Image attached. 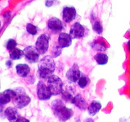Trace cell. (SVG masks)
Segmentation results:
<instances>
[{"label":"cell","instance_id":"obj_18","mask_svg":"<svg viewBox=\"0 0 130 122\" xmlns=\"http://www.w3.org/2000/svg\"><path fill=\"white\" fill-rule=\"evenodd\" d=\"M17 73L20 77L27 78L30 72V68L27 64H19L15 67Z\"/></svg>","mask_w":130,"mask_h":122},{"label":"cell","instance_id":"obj_6","mask_svg":"<svg viewBox=\"0 0 130 122\" xmlns=\"http://www.w3.org/2000/svg\"><path fill=\"white\" fill-rule=\"evenodd\" d=\"M36 91L38 99L40 100H48L52 96V93L47 85L41 80H40L37 85Z\"/></svg>","mask_w":130,"mask_h":122},{"label":"cell","instance_id":"obj_2","mask_svg":"<svg viewBox=\"0 0 130 122\" xmlns=\"http://www.w3.org/2000/svg\"><path fill=\"white\" fill-rule=\"evenodd\" d=\"M38 74L41 78L48 80L55 70V63L52 56L46 55L38 62Z\"/></svg>","mask_w":130,"mask_h":122},{"label":"cell","instance_id":"obj_8","mask_svg":"<svg viewBox=\"0 0 130 122\" xmlns=\"http://www.w3.org/2000/svg\"><path fill=\"white\" fill-rule=\"evenodd\" d=\"M69 35L72 39H81L86 35V27L79 22H75L71 26Z\"/></svg>","mask_w":130,"mask_h":122},{"label":"cell","instance_id":"obj_12","mask_svg":"<svg viewBox=\"0 0 130 122\" xmlns=\"http://www.w3.org/2000/svg\"><path fill=\"white\" fill-rule=\"evenodd\" d=\"M91 48L99 52H105L109 48V44L104 38L98 37L91 43Z\"/></svg>","mask_w":130,"mask_h":122},{"label":"cell","instance_id":"obj_3","mask_svg":"<svg viewBox=\"0 0 130 122\" xmlns=\"http://www.w3.org/2000/svg\"><path fill=\"white\" fill-rule=\"evenodd\" d=\"M14 90L15 92V96L12 99V102L15 108L17 109H22L29 105L31 99L27 94L25 89L22 87H17Z\"/></svg>","mask_w":130,"mask_h":122},{"label":"cell","instance_id":"obj_11","mask_svg":"<svg viewBox=\"0 0 130 122\" xmlns=\"http://www.w3.org/2000/svg\"><path fill=\"white\" fill-rule=\"evenodd\" d=\"M48 27L53 33L57 34L62 31L63 29V24L59 19L53 17L48 20Z\"/></svg>","mask_w":130,"mask_h":122},{"label":"cell","instance_id":"obj_22","mask_svg":"<svg viewBox=\"0 0 130 122\" xmlns=\"http://www.w3.org/2000/svg\"><path fill=\"white\" fill-rule=\"evenodd\" d=\"M23 56H24V50H22L20 48H18L10 51V53H9V57H10V59L13 60L21 59Z\"/></svg>","mask_w":130,"mask_h":122},{"label":"cell","instance_id":"obj_4","mask_svg":"<svg viewBox=\"0 0 130 122\" xmlns=\"http://www.w3.org/2000/svg\"><path fill=\"white\" fill-rule=\"evenodd\" d=\"M47 86L50 90L52 95H58L62 94L63 83L60 78L57 75L53 74L48 78Z\"/></svg>","mask_w":130,"mask_h":122},{"label":"cell","instance_id":"obj_28","mask_svg":"<svg viewBox=\"0 0 130 122\" xmlns=\"http://www.w3.org/2000/svg\"><path fill=\"white\" fill-rule=\"evenodd\" d=\"M53 3H54V1H47L45 2V5H46V6H48V7H49V6H51L53 5Z\"/></svg>","mask_w":130,"mask_h":122},{"label":"cell","instance_id":"obj_7","mask_svg":"<svg viewBox=\"0 0 130 122\" xmlns=\"http://www.w3.org/2000/svg\"><path fill=\"white\" fill-rule=\"evenodd\" d=\"M24 53L25 60L29 63H36L39 60L40 54L35 47L31 45L27 46L24 49Z\"/></svg>","mask_w":130,"mask_h":122},{"label":"cell","instance_id":"obj_29","mask_svg":"<svg viewBox=\"0 0 130 122\" xmlns=\"http://www.w3.org/2000/svg\"><path fill=\"white\" fill-rule=\"evenodd\" d=\"M83 122H94V119L91 118H88L85 119Z\"/></svg>","mask_w":130,"mask_h":122},{"label":"cell","instance_id":"obj_9","mask_svg":"<svg viewBox=\"0 0 130 122\" xmlns=\"http://www.w3.org/2000/svg\"><path fill=\"white\" fill-rule=\"evenodd\" d=\"M81 72L80 71L79 67L77 63H74L72 67L67 71L66 76L67 80L72 83L78 82L80 77H81Z\"/></svg>","mask_w":130,"mask_h":122},{"label":"cell","instance_id":"obj_20","mask_svg":"<svg viewBox=\"0 0 130 122\" xmlns=\"http://www.w3.org/2000/svg\"><path fill=\"white\" fill-rule=\"evenodd\" d=\"M91 22L92 23V28L94 31L99 34H102L103 32V27L100 20H98L94 15H92Z\"/></svg>","mask_w":130,"mask_h":122},{"label":"cell","instance_id":"obj_13","mask_svg":"<svg viewBox=\"0 0 130 122\" xmlns=\"http://www.w3.org/2000/svg\"><path fill=\"white\" fill-rule=\"evenodd\" d=\"M74 93L75 90L72 87V86H71V85H69V86L66 85V86H64V85H63L62 94H62V99L66 102L72 104V100H73L74 98L76 95H74Z\"/></svg>","mask_w":130,"mask_h":122},{"label":"cell","instance_id":"obj_27","mask_svg":"<svg viewBox=\"0 0 130 122\" xmlns=\"http://www.w3.org/2000/svg\"><path fill=\"white\" fill-rule=\"evenodd\" d=\"M16 122H30V121L28 119H27V118H24V117L20 116V118L17 120Z\"/></svg>","mask_w":130,"mask_h":122},{"label":"cell","instance_id":"obj_30","mask_svg":"<svg viewBox=\"0 0 130 122\" xmlns=\"http://www.w3.org/2000/svg\"><path fill=\"white\" fill-rule=\"evenodd\" d=\"M127 46H128V50L130 52V40H129L128 41V43H127Z\"/></svg>","mask_w":130,"mask_h":122},{"label":"cell","instance_id":"obj_21","mask_svg":"<svg viewBox=\"0 0 130 122\" xmlns=\"http://www.w3.org/2000/svg\"><path fill=\"white\" fill-rule=\"evenodd\" d=\"M95 61L99 65H105L107 64L108 60H109V57L107 54L104 53L99 52L97 53L95 56H94Z\"/></svg>","mask_w":130,"mask_h":122},{"label":"cell","instance_id":"obj_14","mask_svg":"<svg viewBox=\"0 0 130 122\" xmlns=\"http://www.w3.org/2000/svg\"><path fill=\"white\" fill-rule=\"evenodd\" d=\"M15 96V92L11 89H6L0 94V105L3 106L4 105L8 104L14 97Z\"/></svg>","mask_w":130,"mask_h":122},{"label":"cell","instance_id":"obj_23","mask_svg":"<svg viewBox=\"0 0 130 122\" xmlns=\"http://www.w3.org/2000/svg\"><path fill=\"white\" fill-rule=\"evenodd\" d=\"M90 82V80L87 75L85 74L84 73L81 72V77L78 81V85L81 88H85L88 85H89Z\"/></svg>","mask_w":130,"mask_h":122},{"label":"cell","instance_id":"obj_19","mask_svg":"<svg viewBox=\"0 0 130 122\" xmlns=\"http://www.w3.org/2000/svg\"><path fill=\"white\" fill-rule=\"evenodd\" d=\"M102 108V104L97 100H93L88 107V112L92 116L96 115Z\"/></svg>","mask_w":130,"mask_h":122},{"label":"cell","instance_id":"obj_10","mask_svg":"<svg viewBox=\"0 0 130 122\" xmlns=\"http://www.w3.org/2000/svg\"><path fill=\"white\" fill-rule=\"evenodd\" d=\"M77 11L74 6H64L62 11V19L66 23H70L76 19Z\"/></svg>","mask_w":130,"mask_h":122},{"label":"cell","instance_id":"obj_1","mask_svg":"<svg viewBox=\"0 0 130 122\" xmlns=\"http://www.w3.org/2000/svg\"><path fill=\"white\" fill-rule=\"evenodd\" d=\"M53 114L58 120L61 122H65L72 117L74 112L72 109L66 107L61 99H56L51 104Z\"/></svg>","mask_w":130,"mask_h":122},{"label":"cell","instance_id":"obj_16","mask_svg":"<svg viewBox=\"0 0 130 122\" xmlns=\"http://www.w3.org/2000/svg\"><path fill=\"white\" fill-rule=\"evenodd\" d=\"M72 38L69 34L66 33H61L58 38V44L61 48L69 47L72 44Z\"/></svg>","mask_w":130,"mask_h":122},{"label":"cell","instance_id":"obj_17","mask_svg":"<svg viewBox=\"0 0 130 122\" xmlns=\"http://www.w3.org/2000/svg\"><path fill=\"white\" fill-rule=\"evenodd\" d=\"M72 104H74L77 108L82 111L86 110V108L88 109V107L87 101L80 94H77L75 95Z\"/></svg>","mask_w":130,"mask_h":122},{"label":"cell","instance_id":"obj_25","mask_svg":"<svg viewBox=\"0 0 130 122\" xmlns=\"http://www.w3.org/2000/svg\"><path fill=\"white\" fill-rule=\"evenodd\" d=\"M61 53H62V48L59 47V45L56 44L55 45L53 46L52 50V57L53 58H56L58 57Z\"/></svg>","mask_w":130,"mask_h":122},{"label":"cell","instance_id":"obj_5","mask_svg":"<svg viewBox=\"0 0 130 122\" xmlns=\"http://www.w3.org/2000/svg\"><path fill=\"white\" fill-rule=\"evenodd\" d=\"M50 38L46 34L39 36L35 43V47L40 55H43L47 52L49 47V41Z\"/></svg>","mask_w":130,"mask_h":122},{"label":"cell","instance_id":"obj_24","mask_svg":"<svg viewBox=\"0 0 130 122\" xmlns=\"http://www.w3.org/2000/svg\"><path fill=\"white\" fill-rule=\"evenodd\" d=\"M26 30L29 34L34 36L38 33V29L36 25H33L31 23H28L26 25Z\"/></svg>","mask_w":130,"mask_h":122},{"label":"cell","instance_id":"obj_15","mask_svg":"<svg viewBox=\"0 0 130 122\" xmlns=\"http://www.w3.org/2000/svg\"><path fill=\"white\" fill-rule=\"evenodd\" d=\"M4 114L10 122H16L20 117L17 109L15 107H8L4 111Z\"/></svg>","mask_w":130,"mask_h":122},{"label":"cell","instance_id":"obj_26","mask_svg":"<svg viewBox=\"0 0 130 122\" xmlns=\"http://www.w3.org/2000/svg\"><path fill=\"white\" fill-rule=\"evenodd\" d=\"M17 45V43L15 39H9L6 43V48L10 52V51L16 48Z\"/></svg>","mask_w":130,"mask_h":122}]
</instances>
